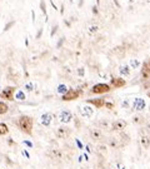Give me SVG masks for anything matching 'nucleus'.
I'll return each instance as SVG.
<instances>
[{
  "instance_id": "nucleus-1",
  "label": "nucleus",
  "mask_w": 150,
  "mask_h": 169,
  "mask_svg": "<svg viewBox=\"0 0 150 169\" xmlns=\"http://www.w3.org/2000/svg\"><path fill=\"white\" fill-rule=\"evenodd\" d=\"M16 124H18L19 129L23 133L28 134V135H31L33 127H34V120H33L31 116H29V115H21V116H19Z\"/></svg>"
},
{
  "instance_id": "nucleus-27",
  "label": "nucleus",
  "mask_w": 150,
  "mask_h": 169,
  "mask_svg": "<svg viewBox=\"0 0 150 169\" xmlns=\"http://www.w3.org/2000/svg\"><path fill=\"white\" fill-rule=\"evenodd\" d=\"M68 90H69V89H68V86H66L65 84H60V85L57 88V92L60 93V94H65Z\"/></svg>"
},
{
  "instance_id": "nucleus-2",
  "label": "nucleus",
  "mask_w": 150,
  "mask_h": 169,
  "mask_svg": "<svg viewBox=\"0 0 150 169\" xmlns=\"http://www.w3.org/2000/svg\"><path fill=\"white\" fill-rule=\"evenodd\" d=\"M110 90H112V86L109 84L99 83V84H95L90 89V93H93V94H105V93H109Z\"/></svg>"
},
{
  "instance_id": "nucleus-23",
  "label": "nucleus",
  "mask_w": 150,
  "mask_h": 169,
  "mask_svg": "<svg viewBox=\"0 0 150 169\" xmlns=\"http://www.w3.org/2000/svg\"><path fill=\"white\" fill-rule=\"evenodd\" d=\"M49 155L51 158H61V152L58 150V149H51L49 152Z\"/></svg>"
},
{
  "instance_id": "nucleus-20",
  "label": "nucleus",
  "mask_w": 150,
  "mask_h": 169,
  "mask_svg": "<svg viewBox=\"0 0 150 169\" xmlns=\"http://www.w3.org/2000/svg\"><path fill=\"white\" fill-rule=\"evenodd\" d=\"M119 139H120V145H121V147L126 145L130 141V139H129V135H126V134H121Z\"/></svg>"
},
{
  "instance_id": "nucleus-25",
  "label": "nucleus",
  "mask_w": 150,
  "mask_h": 169,
  "mask_svg": "<svg viewBox=\"0 0 150 169\" xmlns=\"http://www.w3.org/2000/svg\"><path fill=\"white\" fill-rule=\"evenodd\" d=\"M109 144H110L112 148H119V147H121L119 140L115 139V138H110V139H109Z\"/></svg>"
},
{
  "instance_id": "nucleus-15",
  "label": "nucleus",
  "mask_w": 150,
  "mask_h": 169,
  "mask_svg": "<svg viewBox=\"0 0 150 169\" xmlns=\"http://www.w3.org/2000/svg\"><path fill=\"white\" fill-rule=\"evenodd\" d=\"M141 74H143V76L145 78V79L150 75V59L146 60V61L143 64V72H141Z\"/></svg>"
},
{
  "instance_id": "nucleus-43",
  "label": "nucleus",
  "mask_w": 150,
  "mask_h": 169,
  "mask_svg": "<svg viewBox=\"0 0 150 169\" xmlns=\"http://www.w3.org/2000/svg\"><path fill=\"white\" fill-rule=\"evenodd\" d=\"M149 110H150V107H149Z\"/></svg>"
},
{
  "instance_id": "nucleus-7",
  "label": "nucleus",
  "mask_w": 150,
  "mask_h": 169,
  "mask_svg": "<svg viewBox=\"0 0 150 169\" xmlns=\"http://www.w3.org/2000/svg\"><path fill=\"white\" fill-rule=\"evenodd\" d=\"M70 134H71L70 128H68V127H65V125L59 127V128L57 129V132H55V135H57L59 139H65V138L69 137Z\"/></svg>"
},
{
  "instance_id": "nucleus-26",
  "label": "nucleus",
  "mask_w": 150,
  "mask_h": 169,
  "mask_svg": "<svg viewBox=\"0 0 150 169\" xmlns=\"http://www.w3.org/2000/svg\"><path fill=\"white\" fill-rule=\"evenodd\" d=\"M98 30H99L98 25H90V27L88 28V33H89V35H95V34L98 33Z\"/></svg>"
},
{
  "instance_id": "nucleus-5",
  "label": "nucleus",
  "mask_w": 150,
  "mask_h": 169,
  "mask_svg": "<svg viewBox=\"0 0 150 169\" xmlns=\"http://www.w3.org/2000/svg\"><path fill=\"white\" fill-rule=\"evenodd\" d=\"M79 97H80V92H79V90H76V89H69L65 94H63L61 99L64 101H71V100L78 99Z\"/></svg>"
},
{
  "instance_id": "nucleus-24",
  "label": "nucleus",
  "mask_w": 150,
  "mask_h": 169,
  "mask_svg": "<svg viewBox=\"0 0 150 169\" xmlns=\"http://www.w3.org/2000/svg\"><path fill=\"white\" fill-rule=\"evenodd\" d=\"M25 92H29V93H31V92H34L35 90V84L34 83H31V82H28L25 84Z\"/></svg>"
},
{
  "instance_id": "nucleus-14",
  "label": "nucleus",
  "mask_w": 150,
  "mask_h": 169,
  "mask_svg": "<svg viewBox=\"0 0 150 169\" xmlns=\"http://www.w3.org/2000/svg\"><path fill=\"white\" fill-rule=\"evenodd\" d=\"M140 144L144 149H150V137L145 133H141L140 137Z\"/></svg>"
},
{
  "instance_id": "nucleus-32",
  "label": "nucleus",
  "mask_w": 150,
  "mask_h": 169,
  "mask_svg": "<svg viewBox=\"0 0 150 169\" xmlns=\"http://www.w3.org/2000/svg\"><path fill=\"white\" fill-rule=\"evenodd\" d=\"M144 132H146V134L150 137V124H146L144 128Z\"/></svg>"
},
{
  "instance_id": "nucleus-13",
  "label": "nucleus",
  "mask_w": 150,
  "mask_h": 169,
  "mask_svg": "<svg viewBox=\"0 0 150 169\" xmlns=\"http://www.w3.org/2000/svg\"><path fill=\"white\" fill-rule=\"evenodd\" d=\"M88 103L94 105L95 108H103L105 107V100L103 98H95V99H88Z\"/></svg>"
},
{
  "instance_id": "nucleus-4",
  "label": "nucleus",
  "mask_w": 150,
  "mask_h": 169,
  "mask_svg": "<svg viewBox=\"0 0 150 169\" xmlns=\"http://www.w3.org/2000/svg\"><path fill=\"white\" fill-rule=\"evenodd\" d=\"M14 94H15V86H6L2 90L0 98L11 101V100H14Z\"/></svg>"
},
{
  "instance_id": "nucleus-38",
  "label": "nucleus",
  "mask_w": 150,
  "mask_h": 169,
  "mask_svg": "<svg viewBox=\"0 0 150 169\" xmlns=\"http://www.w3.org/2000/svg\"><path fill=\"white\" fill-rule=\"evenodd\" d=\"M23 154L25 155V157H26V158H29V154H28V152H25V150H23Z\"/></svg>"
},
{
  "instance_id": "nucleus-6",
  "label": "nucleus",
  "mask_w": 150,
  "mask_h": 169,
  "mask_svg": "<svg viewBox=\"0 0 150 169\" xmlns=\"http://www.w3.org/2000/svg\"><path fill=\"white\" fill-rule=\"evenodd\" d=\"M73 113L70 110H61L60 114H59V120L63 123V124H69L71 120H73Z\"/></svg>"
},
{
  "instance_id": "nucleus-10",
  "label": "nucleus",
  "mask_w": 150,
  "mask_h": 169,
  "mask_svg": "<svg viewBox=\"0 0 150 169\" xmlns=\"http://www.w3.org/2000/svg\"><path fill=\"white\" fill-rule=\"evenodd\" d=\"M125 84H126V82L123 79V78H119V76H114V78H112V80H110V86H113L115 89L123 88Z\"/></svg>"
},
{
  "instance_id": "nucleus-17",
  "label": "nucleus",
  "mask_w": 150,
  "mask_h": 169,
  "mask_svg": "<svg viewBox=\"0 0 150 169\" xmlns=\"http://www.w3.org/2000/svg\"><path fill=\"white\" fill-rule=\"evenodd\" d=\"M113 51H114V54H115L116 57L123 58V57L125 55V51H126V50H125V48H124V46H118V48H115Z\"/></svg>"
},
{
  "instance_id": "nucleus-8",
  "label": "nucleus",
  "mask_w": 150,
  "mask_h": 169,
  "mask_svg": "<svg viewBox=\"0 0 150 169\" xmlns=\"http://www.w3.org/2000/svg\"><path fill=\"white\" fill-rule=\"evenodd\" d=\"M145 107H146V103H145V100H144L143 98H135V100L133 101V108H134V110H136V112L144 110Z\"/></svg>"
},
{
  "instance_id": "nucleus-34",
  "label": "nucleus",
  "mask_w": 150,
  "mask_h": 169,
  "mask_svg": "<svg viewBox=\"0 0 150 169\" xmlns=\"http://www.w3.org/2000/svg\"><path fill=\"white\" fill-rule=\"evenodd\" d=\"M123 107H124V108H128V107H129L128 100H124V101H123Z\"/></svg>"
},
{
  "instance_id": "nucleus-33",
  "label": "nucleus",
  "mask_w": 150,
  "mask_h": 169,
  "mask_svg": "<svg viewBox=\"0 0 150 169\" xmlns=\"http://www.w3.org/2000/svg\"><path fill=\"white\" fill-rule=\"evenodd\" d=\"M105 107H106L108 109H113V108H114V104H113V103H109V101H105Z\"/></svg>"
},
{
  "instance_id": "nucleus-28",
  "label": "nucleus",
  "mask_w": 150,
  "mask_h": 169,
  "mask_svg": "<svg viewBox=\"0 0 150 169\" xmlns=\"http://www.w3.org/2000/svg\"><path fill=\"white\" fill-rule=\"evenodd\" d=\"M100 154H106V145H104V144H100V145H98V149H97Z\"/></svg>"
},
{
  "instance_id": "nucleus-30",
  "label": "nucleus",
  "mask_w": 150,
  "mask_h": 169,
  "mask_svg": "<svg viewBox=\"0 0 150 169\" xmlns=\"http://www.w3.org/2000/svg\"><path fill=\"white\" fill-rule=\"evenodd\" d=\"M99 124H100V127H101V128H108V127H109V123H108L106 120H100V122H99Z\"/></svg>"
},
{
  "instance_id": "nucleus-29",
  "label": "nucleus",
  "mask_w": 150,
  "mask_h": 169,
  "mask_svg": "<svg viewBox=\"0 0 150 169\" xmlns=\"http://www.w3.org/2000/svg\"><path fill=\"white\" fill-rule=\"evenodd\" d=\"M14 24H15V21H10V23H8V24L5 25V28H4V31H8V30H9Z\"/></svg>"
},
{
  "instance_id": "nucleus-21",
  "label": "nucleus",
  "mask_w": 150,
  "mask_h": 169,
  "mask_svg": "<svg viewBox=\"0 0 150 169\" xmlns=\"http://www.w3.org/2000/svg\"><path fill=\"white\" fill-rule=\"evenodd\" d=\"M129 67L131 69H138V68H140V61L138 59H131L129 61Z\"/></svg>"
},
{
  "instance_id": "nucleus-39",
  "label": "nucleus",
  "mask_w": 150,
  "mask_h": 169,
  "mask_svg": "<svg viewBox=\"0 0 150 169\" xmlns=\"http://www.w3.org/2000/svg\"><path fill=\"white\" fill-rule=\"evenodd\" d=\"M24 143H25V144H26V145H29V147H31V143H30V141H28V140H25Z\"/></svg>"
},
{
  "instance_id": "nucleus-35",
  "label": "nucleus",
  "mask_w": 150,
  "mask_h": 169,
  "mask_svg": "<svg viewBox=\"0 0 150 169\" xmlns=\"http://www.w3.org/2000/svg\"><path fill=\"white\" fill-rule=\"evenodd\" d=\"M40 6H42V9H43V11L45 13V5H44V2H42V3H40Z\"/></svg>"
},
{
  "instance_id": "nucleus-36",
  "label": "nucleus",
  "mask_w": 150,
  "mask_h": 169,
  "mask_svg": "<svg viewBox=\"0 0 150 169\" xmlns=\"http://www.w3.org/2000/svg\"><path fill=\"white\" fill-rule=\"evenodd\" d=\"M93 13H94V14H98V8H97V6L93 8Z\"/></svg>"
},
{
  "instance_id": "nucleus-9",
  "label": "nucleus",
  "mask_w": 150,
  "mask_h": 169,
  "mask_svg": "<svg viewBox=\"0 0 150 169\" xmlns=\"http://www.w3.org/2000/svg\"><path fill=\"white\" fill-rule=\"evenodd\" d=\"M54 119V114L51 113H44L42 116H40V124H42L43 127H49L51 124Z\"/></svg>"
},
{
  "instance_id": "nucleus-11",
  "label": "nucleus",
  "mask_w": 150,
  "mask_h": 169,
  "mask_svg": "<svg viewBox=\"0 0 150 169\" xmlns=\"http://www.w3.org/2000/svg\"><path fill=\"white\" fill-rule=\"evenodd\" d=\"M89 134H90V138L93 140H95V141L104 140V134H103V132L100 130V129H91Z\"/></svg>"
},
{
  "instance_id": "nucleus-31",
  "label": "nucleus",
  "mask_w": 150,
  "mask_h": 169,
  "mask_svg": "<svg viewBox=\"0 0 150 169\" xmlns=\"http://www.w3.org/2000/svg\"><path fill=\"white\" fill-rule=\"evenodd\" d=\"M133 120H134V123H141V122H143L141 116H134Z\"/></svg>"
},
{
  "instance_id": "nucleus-3",
  "label": "nucleus",
  "mask_w": 150,
  "mask_h": 169,
  "mask_svg": "<svg viewBox=\"0 0 150 169\" xmlns=\"http://www.w3.org/2000/svg\"><path fill=\"white\" fill-rule=\"evenodd\" d=\"M78 110H79L80 115L83 116V118H86V119L91 118V116L94 115V108L90 107V105H88V104H84V105H79L78 107Z\"/></svg>"
},
{
  "instance_id": "nucleus-37",
  "label": "nucleus",
  "mask_w": 150,
  "mask_h": 169,
  "mask_svg": "<svg viewBox=\"0 0 150 169\" xmlns=\"http://www.w3.org/2000/svg\"><path fill=\"white\" fill-rule=\"evenodd\" d=\"M79 75H80V76H83V75H84V72H83V69H79Z\"/></svg>"
},
{
  "instance_id": "nucleus-41",
  "label": "nucleus",
  "mask_w": 150,
  "mask_h": 169,
  "mask_svg": "<svg viewBox=\"0 0 150 169\" xmlns=\"http://www.w3.org/2000/svg\"><path fill=\"white\" fill-rule=\"evenodd\" d=\"M148 97H149V98H150V93H148Z\"/></svg>"
},
{
  "instance_id": "nucleus-40",
  "label": "nucleus",
  "mask_w": 150,
  "mask_h": 169,
  "mask_svg": "<svg viewBox=\"0 0 150 169\" xmlns=\"http://www.w3.org/2000/svg\"><path fill=\"white\" fill-rule=\"evenodd\" d=\"M97 3H98V4H100V0H97Z\"/></svg>"
},
{
  "instance_id": "nucleus-18",
  "label": "nucleus",
  "mask_w": 150,
  "mask_h": 169,
  "mask_svg": "<svg viewBox=\"0 0 150 169\" xmlns=\"http://www.w3.org/2000/svg\"><path fill=\"white\" fill-rule=\"evenodd\" d=\"M9 112V105L5 101H0V115H4Z\"/></svg>"
},
{
  "instance_id": "nucleus-12",
  "label": "nucleus",
  "mask_w": 150,
  "mask_h": 169,
  "mask_svg": "<svg viewBox=\"0 0 150 169\" xmlns=\"http://www.w3.org/2000/svg\"><path fill=\"white\" fill-rule=\"evenodd\" d=\"M125 128H126V122H125V120L119 119V120H115V122L113 123V125H112V130H115V132H123Z\"/></svg>"
},
{
  "instance_id": "nucleus-42",
  "label": "nucleus",
  "mask_w": 150,
  "mask_h": 169,
  "mask_svg": "<svg viewBox=\"0 0 150 169\" xmlns=\"http://www.w3.org/2000/svg\"><path fill=\"white\" fill-rule=\"evenodd\" d=\"M0 93H2V88H0Z\"/></svg>"
},
{
  "instance_id": "nucleus-16",
  "label": "nucleus",
  "mask_w": 150,
  "mask_h": 169,
  "mask_svg": "<svg viewBox=\"0 0 150 169\" xmlns=\"http://www.w3.org/2000/svg\"><path fill=\"white\" fill-rule=\"evenodd\" d=\"M119 73H120V75H123V76H129V75L131 74L130 67H129V65H121V67L119 68Z\"/></svg>"
},
{
  "instance_id": "nucleus-19",
  "label": "nucleus",
  "mask_w": 150,
  "mask_h": 169,
  "mask_svg": "<svg viewBox=\"0 0 150 169\" xmlns=\"http://www.w3.org/2000/svg\"><path fill=\"white\" fill-rule=\"evenodd\" d=\"M15 99L19 100V101H24V100L26 99L25 92H23V90H18V92L15 93Z\"/></svg>"
},
{
  "instance_id": "nucleus-22",
  "label": "nucleus",
  "mask_w": 150,
  "mask_h": 169,
  "mask_svg": "<svg viewBox=\"0 0 150 169\" xmlns=\"http://www.w3.org/2000/svg\"><path fill=\"white\" fill-rule=\"evenodd\" d=\"M9 133V127L5 123H0V135H6Z\"/></svg>"
}]
</instances>
